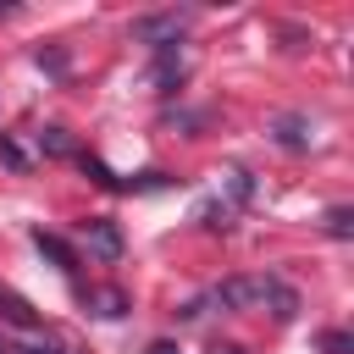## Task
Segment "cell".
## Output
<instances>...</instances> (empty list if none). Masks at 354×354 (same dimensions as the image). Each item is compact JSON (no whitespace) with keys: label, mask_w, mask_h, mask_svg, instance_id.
Here are the masks:
<instances>
[{"label":"cell","mask_w":354,"mask_h":354,"mask_svg":"<svg viewBox=\"0 0 354 354\" xmlns=\"http://www.w3.org/2000/svg\"><path fill=\"white\" fill-rule=\"evenodd\" d=\"M210 304H221V310H254V304H271V315H277V321H293L299 293H293V288H282L277 277H227V282L210 293Z\"/></svg>","instance_id":"cell-1"},{"label":"cell","mask_w":354,"mask_h":354,"mask_svg":"<svg viewBox=\"0 0 354 354\" xmlns=\"http://www.w3.org/2000/svg\"><path fill=\"white\" fill-rule=\"evenodd\" d=\"M133 39L155 44V50H171L183 39V17H144V22H133Z\"/></svg>","instance_id":"cell-2"},{"label":"cell","mask_w":354,"mask_h":354,"mask_svg":"<svg viewBox=\"0 0 354 354\" xmlns=\"http://www.w3.org/2000/svg\"><path fill=\"white\" fill-rule=\"evenodd\" d=\"M83 238H88V249L100 254V260H116L122 254V232H116V221H83Z\"/></svg>","instance_id":"cell-3"},{"label":"cell","mask_w":354,"mask_h":354,"mask_svg":"<svg viewBox=\"0 0 354 354\" xmlns=\"http://www.w3.org/2000/svg\"><path fill=\"white\" fill-rule=\"evenodd\" d=\"M83 304H88L94 315H105V321H116V315L127 310V299H122L116 288H88V293H83Z\"/></svg>","instance_id":"cell-4"},{"label":"cell","mask_w":354,"mask_h":354,"mask_svg":"<svg viewBox=\"0 0 354 354\" xmlns=\"http://www.w3.org/2000/svg\"><path fill=\"white\" fill-rule=\"evenodd\" d=\"M33 243H39V249H44V254H50L61 271H77V254H72V249H66L55 232H44V227H39V232H33Z\"/></svg>","instance_id":"cell-5"},{"label":"cell","mask_w":354,"mask_h":354,"mask_svg":"<svg viewBox=\"0 0 354 354\" xmlns=\"http://www.w3.org/2000/svg\"><path fill=\"white\" fill-rule=\"evenodd\" d=\"M0 315H6L11 326H39L33 304H28V299H17V293H6V288H0Z\"/></svg>","instance_id":"cell-6"},{"label":"cell","mask_w":354,"mask_h":354,"mask_svg":"<svg viewBox=\"0 0 354 354\" xmlns=\"http://www.w3.org/2000/svg\"><path fill=\"white\" fill-rule=\"evenodd\" d=\"M277 144H288V149H304V144H310V133H304V116H282V122H277Z\"/></svg>","instance_id":"cell-7"},{"label":"cell","mask_w":354,"mask_h":354,"mask_svg":"<svg viewBox=\"0 0 354 354\" xmlns=\"http://www.w3.org/2000/svg\"><path fill=\"white\" fill-rule=\"evenodd\" d=\"M326 232H332V238H348V232H354V216H348L343 205H337V210H326Z\"/></svg>","instance_id":"cell-8"},{"label":"cell","mask_w":354,"mask_h":354,"mask_svg":"<svg viewBox=\"0 0 354 354\" xmlns=\"http://www.w3.org/2000/svg\"><path fill=\"white\" fill-rule=\"evenodd\" d=\"M321 348H326V354H348V332H326Z\"/></svg>","instance_id":"cell-9"},{"label":"cell","mask_w":354,"mask_h":354,"mask_svg":"<svg viewBox=\"0 0 354 354\" xmlns=\"http://www.w3.org/2000/svg\"><path fill=\"white\" fill-rule=\"evenodd\" d=\"M11 354H77V348H50V343H22V348H11Z\"/></svg>","instance_id":"cell-10"},{"label":"cell","mask_w":354,"mask_h":354,"mask_svg":"<svg viewBox=\"0 0 354 354\" xmlns=\"http://www.w3.org/2000/svg\"><path fill=\"white\" fill-rule=\"evenodd\" d=\"M144 354H183V348H177V343H166V337H160V343H149V348H144Z\"/></svg>","instance_id":"cell-11"},{"label":"cell","mask_w":354,"mask_h":354,"mask_svg":"<svg viewBox=\"0 0 354 354\" xmlns=\"http://www.w3.org/2000/svg\"><path fill=\"white\" fill-rule=\"evenodd\" d=\"M210 354H249V348H243V343H216Z\"/></svg>","instance_id":"cell-12"},{"label":"cell","mask_w":354,"mask_h":354,"mask_svg":"<svg viewBox=\"0 0 354 354\" xmlns=\"http://www.w3.org/2000/svg\"><path fill=\"white\" fill-rule=\"evenodd\" d=\"M0 354H11V343H6V337H0Z\"/></svg>","instance_id":"cell-13"}]
</instances>
